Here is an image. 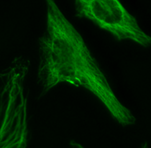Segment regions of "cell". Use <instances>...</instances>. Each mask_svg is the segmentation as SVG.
Masks as SVG:
<instances>
[{"label":"cell","instance_id":"6da1fadb","mask_svg":"<svg viewBox=\"0 0 151 148\" xmlns=\"http://www.w3.org/2000/svg\"><path fill=\"white\" fill-rule=\"evenodd\" d=\"M38 56L37 83L41 96L60 83L81 87L96 97L121 126L135 124V116L116 96L81 33L53 0L46 1Z\"/></svg>","mask_w":151,"mask_h":148},{"label":"cell","instance_id":"7a4b0ae2","mask_svg":"<svg viewBox=\"0 0 151 148\" xmlns=\"http://www.w3.org/2000/svg\"><path fill=\"white\" fill-rule=\"evenodd\" d=\"M74 9L77 17L91 21L116 40L132 41L145 48L151 45L150 36L118 0H76Z\"/></svg>","mask_w":151,"mask_h":148},{"label":"cell","instance_id":"3957f363","mask_svg":"<svg viewBox=\"0 0 151 148\" xmlns=\"http://www.w3.org/2000/svg\"><path fill=\"white\" fill-rule=\"evenodd\" d=\"M139 148H149V146H148V144H147V142H144L143 144L141 145V147Z\"/></svg>","mask_w":151,"mask_h":148}]
</instances>
